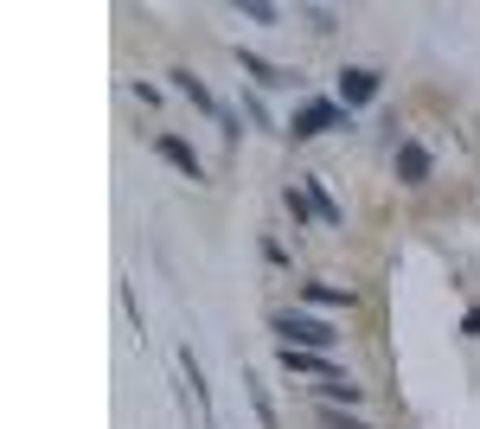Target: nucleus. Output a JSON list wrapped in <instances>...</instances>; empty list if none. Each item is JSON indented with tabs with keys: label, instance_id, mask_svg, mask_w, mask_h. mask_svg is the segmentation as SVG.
<instances>
[{
	"label": "nucleus",
	"instance_id": "10",
	"mask_svg": "<svg viewBox=\"0 0 480 429\" xmlns=\"http://www.w3.org/2000/svg\"><path fill=\"white\" fill-rule=\"evenodd\" d=\"M301 295L320 302V308H353V302H359L353 289H339V282H301Z\"/></svg>",
	"mask_w": 480,
	"mask_h": 429
},
{
	"label": "nucleus",
	"instance_id": "16",
	"mask_svg": "<svg viewBox=\"0 0 480 429\" xmlns=\"http://www.w3.org/2000/svg\"><path fill=\"white\" fill-rule=\"evenodd\" d=\"M320 423H327V429H365V423H359V416H339V410H333V404H320Z\"/></svg>",
	"mask_w": 480,
	"mask_h": 429
},
{
	"label": "nucleus",
	"instance_id": "6",
	"mask_svg": "<svg viewBox=\"0 0 480 429\" xmlns=\"http://www.w3.org/2000/svg\"><path fill=\"white\" fill-rule=\"evenodd\" d=\"M397 180L403 186H423L429 180V148H423V141H397Z\"/></svg>",
	"mask_w": 480,
	"mask_h": 429
},
{
	"label": "nucleus",
	"instance_id": "12",
	"mask_svg": "<svg viewBox=\"0 0 480 429\" xmlns=\"http://www.w3.org/2000/svg\"><path fill=\"white\" fill-rule=\"evenodd\" d=\"M244 397H250V410H256V423H263V429H282V423H276V404H269V391H263L250 372H244Z\"/></svg>",
	"mask_w": 480,
	"mask_h": 429
},
{
	"label": "nucleus",
	"instance_id": "9",
	"mask_svg": "<svg viewBox=\"0 0 480 429\" xmlns=\"http://www.w3.org/2000/svg\"><path fill=\"white\" fill-rule=\"evenodd\" d=\"M180 372H186V385H192V397H198V410H205V429H212V391H205V372H198V359H192V346H180Z\"/></svg>",
	"mask_w": 480,
	"mask_h": 429
},
{
	"label": "nucleus",
	"instance_id": "2",
	"mask_svg": "<svg viewBox=\"0 0 480 429\" xmlns=\"http://www.w3.org/2000/svg\"><path fill=\"white\" fill-rule=\"evenodd\" d=\"M289 128H295V141H314V135H327V128H346V109H339V103H308Z\"/></svg>",
	"mask_w": 480,
	"mask_h": 429
},
{
	"label": "nucleus",
	"instance_id": "15",
	"mask_svg": "<svg viewBox=\"0 0 480 429\" xmlns=\"http://www.w3.org/2000/svg\"><path fill=\"white\" fill-rule=\"evenodd\" d=\"M237 14H244V20H256V26H276V20H282L276 7H269V0H244V7H237Z\"/></svg>",
	"mask_w": 480,
	"mask_h": 429
},
{
	"label": "nucleus",
	"instance_id": "1",
	"mask_svg": "<svg viewBox=\"0 0 480 429\" xmlns=\"http://www.w3.org/2000/svg\"><path fill=\"white\" fill-rule=\"evenodd\" d=\"M269 327L282 333V346H301V352H333V346H339V327H327V321H314V314H295V308L269 314Z\"/></svg>",
	"mask_w": 480,
	"mask_h": 429
},
{
	"label": "nucleus",
	"instance_id": "5",
	"mask_svg": "<svg viewBox=\"0 0 480 429\" xmlns=\"http://www.w3.org/2000/svg\"><path fill=\"white\" fill-rule=\"evenodd\" d=\"M154 154H161L167 167H180L186 180H205V167H198V154L186 148V141H180V135H154Z\"/></svg>",
	"mask_w": 480,
	"mask_h": 429
},
{
	"label": "nucleus",
	"instance_id": "14",
	"mask_svg": "<svg viewBox=\"0 0 480 429\" xmlns=\"http://www.w3.org/2000/svg\"><path fill=\"white\" fill-rule=\"evenodd\" d=\"M115 295H122V314H128V327L142 333V302H134V282H115Z\"/></svg>",
	"mask_w": 480,
	"mask_h": 429
},
{
	"label": "nucleus",
	"instance_id": "13",
	"mask_svg": "<svg viewBox=\"0 0 480 429\" xmlns=\"http://www.w3.org/2000/svg\"><path fill=\"white\" fill-rule=\"evenodd\" d=\"M320 397L327 404H359V385L353 378H333V385H320Z\"/></svg>",
	"mask_w": 480,
	"mask_h": 429
},
{
	"label": "nucleus",
	"instance_id": "7",
	"mask_svg": "<svg viewBox=\"0 0 480 429\" xmlns=\"http://www.w3.org/2000/svg\"><path fill=\"white\" fill-rule=\"evenodd\" d=\"M237 64L250 70V78H256L263 90H282V84H295V70H282V64H269V58H256V51H237Z\"/></svg>",
	"mask_w": 480,
	"mask_h": 429
},
{
	"label": "nucleus",
	"instance_id": "4",
	"mask_svg": "<svg viewBox=\"0 0 480 429\" xmlns=\"http://www.w3.org/2000/svg\"><path fill=\"white\" fill-rule=\"evenodd\" d=\"M282 372H295V378H327V385L339 378L327 352H301V346H282Z\"/></svg>",
	"mask_w": 480,
	"mask_h": 429
},
{
	"label": "nucleus",
	"instance_id": "8",
	"mask_svg": "<svg viewBox=\"0 0 480 429\" xmlns=\"http://www.w3.org/2000/svg\"><path fill=\"white\" fill-rule=\"evenodd\" d=\"M173 90H180V97H186L192 109H205V116H225V109H218V97H212V90H205V84L192 78V70H173Z\"/></svg>",
	"mask_w": 480,
	"mask_h": 429
},
{
	"label": "nucleus",
	"instance_id": "3",
	"mask_svg": "<svg viewBox=\"0 0 480 429\" xmlns=\"http://www.w3.org/2000/svg\"><path fill=\"white\" fill-rule=\"evenodd\" d=\"M372 97H378V70H365V64L339 70V103H346V109H359V103H372Z\"/></svg>",
	"mask_w": 480,
	"mask_h": 429
},
{
	"label": "nucleus",
	"instance_id": "11",
	"mask_svg": "<svg viewBox=\"0 0 480 429\" xmlns=\"http://www.w3.org/2000/svg\"><path fill=\"white\" fill-rule=\"evenodd\" d=\"M301 192H308V205H314L320 225H339V205H333V192H327L320 180H301Z\"/></svg>",
	"mask_w": 480,
	"mask_h": 429
}]
</instances>
